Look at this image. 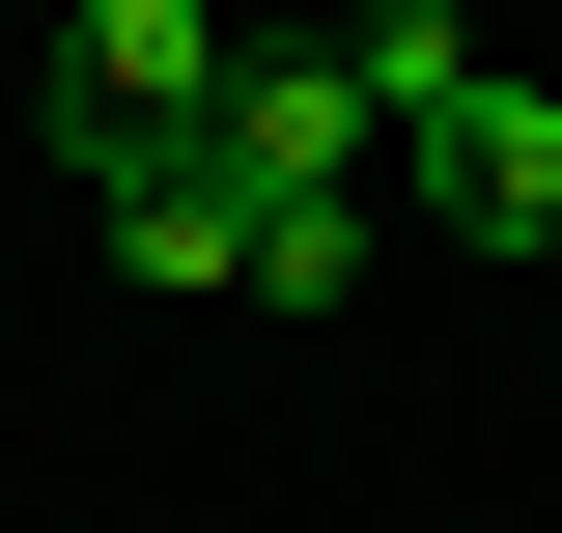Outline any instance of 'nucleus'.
Masks as SVG:
<instances>
[{"mask_svg": "<svg viewBox=\"0 0 562 533\" xmlns=\"http://www.w3.org/2000/svg\"><path fill=\"white\" fill-rule=\"evenodd\" d=\"M85 225H113L140 281H254V169H225V140H85Z\"/></svg>", "mask_w": 562, "mask_h": 533, "instance_id": "20e7f679", "label": "nucleus"}, {"mask_svg": "<svg viewBox=\"0 0 562 533\" xmlns=\"http://www.w3.org/2000/svg\"><path fill=\"white\" fill-rule=\"evenodd\" d=\"M394 197L450 225V253H562V84H506V57H479L450 113L394 140Z\"/></svg>", "mask_w": 562, "mask_h": 533, "instance_id": "f03ea898", "label": "nucleus"}, {"mask_svg": "<svg viewBox=\"0 0 562 533\" xmlns=\"http://www.w3.org/2000/svg\"><path fill=\"white\" fill-rule=\"evenodd\" d=\"M338 57H366V113L422 140V113H450V84H479V0H338Z\"/></svg>", "mask_w": 562, "mask_h": 533, "instance_id": "39448f33", "label": "nucleus"}, {"mask_svg": "<svg viewBox=\"0 0 562 533\" xmlns=\"http://www.w3.org/2000/svg\"><path fill=\"white\" fill-rule=\"evenodd\" d=\"M198 140L254 169V197H366V169H394V113H366V57H338V29H254Z\"/></svg>", "mask_w": 562, "mask_h": 533, "instance_id": "7ed1b4c3", "label": "nucleus"}, {"mask_svg": "<svg viewBox=\"0 0 562 533\" xmlns=\"http://www.w3.org/2000/svg\"><path fill=\"white\" fill-rule=\"evenodd\" d=\"M366 281V197H254V309H338Z\"/></svg>", "mask_w": 562, "mask_h": 533, "instance_id": "423d86ee", "label": "nucleus"}, {"mask_svg": "<svg viewBox=\"0 0 562 533\" xmlns=\"http://www.w3.org/2000/svg\"><path fill=\"white\" fill-rule=\"evenodd\" d=\"M29 29H85V0H29Z\"/></svg>", "mask_w": 562, "mask_h": 533, "instance_id": "0eeeda50", "label": "nucleus"}, {"mask_svg": "<svg viewBox=\"0 0 562 533\" xmlns=\"http://www.w3.org/2000/svg\"><path fill=\"white\" fill-rule=\"evenodd\" d=\"M225 57H254V0H85V29H29V113L57 140H198Z\"/></svg>", "mask_w": 562, "mask_h": 533, "instance_id": "f257e3e1", "label": "nucleus"}]
</instances>
